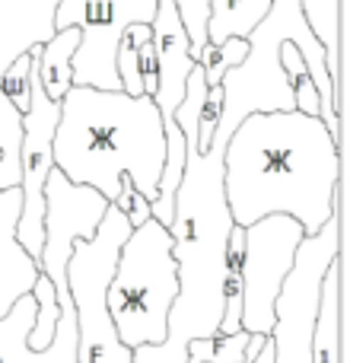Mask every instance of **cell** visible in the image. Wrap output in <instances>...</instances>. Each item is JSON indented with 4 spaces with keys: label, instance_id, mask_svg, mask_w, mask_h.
I'll use <instances>...</instances> for the list:
<instances>
[{
    "label": "cell",
    "instance_id": "cell-18",
    "mask_svg": "<svg viewBox=\"0 0 350 363\" xmlns=\"http://www.w3.org/2000/svg\"><path fill=\"white\" fill-rule=\"evenodd\" d=\"M245 55H249V38L230 35V38H223V42H204V48L198 51V64L204 67L207 86H220L226 70L236 67Z\"/></svg>",
    "mask_w": 350,
    "mask_h": 363
},
{
    "label": "cell",
    "instance_id": "cell-17",
    "mask_svg": "<svg viewBox=\"0 0 350 363\" xmlns=\"http://www.w3.org/2000/svg\"><path fill=\"white\" fill-rule=\"evenodd\" d=\"M19 147H23V112L0 86V188H16L23 179Z\"/></svg>",
    "mask_w": 350,
    "mask_h": 363
},
{
    "label": "cell",
    "instance_id": "cell-19",
    "mask_svg": "<svg viewBox=\"0 0 350 363\" xmlns=\"http://www.w3.org/2000/svg\"><path fill=\"white\" fill-rule=\"evenodd\" d=\"M29 74H32V55L23 51L19 57H13V61L6 64L4 77H0V86H4V93L10 96L19 112L29 108Z\"/></svg>",
    "mask_w": 350,
    "mask_h": 363
},
{
    "label": "cell",
    "instance_id": "cell-9",
    "mask_svg": "<svg viewBox=\"0 0 350 363\" xmlns=\"http://www.w3.org/2000/svg\"><path fill=\"white\" fill-rule=\"evenodd\" d=\"M303 236V226L290 213H268L242 226V332L271 335L274 300Z\"/></svg>",
    "mask_w": 350,
    "mask_h": 363
},
{
    "label": "cell",
    "instance_id": "cell-4",
    "mask_svg": "<svg viewBox=\"0 0 350 363\" xmlns=\"http://www.w3.org/2000/svg\"><path fill=\"white\" fill-rule=\"evenodd\" d=\"M249 55L230 67L220 80L223 86V108L213 134L230 138L236 125L252 112H277V108L293 106V86H290L287 70L281 67V45L293 42L300 48L306 70L319 89V118L341 144V112L334 106V83L328 77L325 45L309 29L303 0H271L261 23L249 32Z\"/></svg>",
    "mask_w": 350,
    "mask_h": 363
},
{
    "label": "cell",
    "instance_id": "cell-3",
    "mask_svg": "<svg viewBox=\"0 0 350 363\" xmlns=\"http://www.w3.org/2000/svg\"><path fill=\"white\" fill-rule=\"evenodd\" d=\"M223 134H213L207 150L185 160V172L175 188V211L169 223L172 258L179 274V294L169 309L166 345L188 357V341L217 335L223 315L226 242L232 233V213L223 194Z\"/></svg>",
    "mask_w": 350,
    "mask_h": 363
},
{
    "label": "cell",
    "instance_id": "cell-12",
    "mask_svg": "<svg viewBox=\"0 0 350 363\" xmlns=\"http://www.w3.org/2000/svg\"><path fill=\"white\" fill-rule=\"evenodd\" d=\"M19 207H23L19 185L0 188V319L10 313L19 296L32 294V284L38 277V262L16 239Z\"/></svg>",
    "mask_w": 350,
    "mask_h": 363
},
{
    "label": "cell",
    "instance_id": "cell-20",
    "mask_svg": "<svg viewBox=\"0 0 350 363\" xmlns=\"http://www.w3.org/2000/svg\"><path fill=\"white\" fill-rule=\"evenodd\" d=\"M115 207H118L121 213H125L128 220H131V226H140L147 217H150V201L144 198V194L134 188V182L131 179H121V191H118V198L112 201Z\"/></svg>",
    "mask_w": 350,
    "mask_h": 363
},
{
    "label": "cell",
    "instance_id": "cell-10",
    "mask_svg": "<svg viewBox=\"0 0 350 363\" xmlns=\"http://www.w3.org/2000/svg\"><path fill=\"white\" fill-rule=\"evenodd\" d=\"M108 204L112 201L102 198L96 188L70 182L57 166L45 179V239L42 255H38V271L55 284L61 313H74V300H70L67 287V262L74 242L96 236V226H99Z\"/></svg>",
    "mask_w": 350,
    "mask_h": 363
},
{
    "label": "cell",
    "instance_id": "cell-8",
    "mask_svg": "<svg viewBox=\"0 0 350 363\" xmlns=\"http://www.w3.org/2000/svg\"><path fill=\"white\" fill-rule=\"evenodd\" d=\"M157 13V0H57L55 29L77 26L80 45H77L70 67L74 83L96 89H121L118 70H115V51L125 26L150 23Z\"/></svg>",
    "mask_w": 350,
    "mask_h": 363
},
{
    "label": "cell",
    "instance_id": "cell-6",
    "mask_svg": "<svg viewBox=\"0 0 350 363\" xmlns=\"http://www.w3.org/2000/svg\"><path fill=\"white\" fill-rule=\"evenodd\" d=\"M131 233V220L115 204L106 207L96 236L77 239L67 262V287L77 309V360L80 363H134L128 345H121L106 306L108 277L118 262V249Z\"/></svg>",
    "mask_w": 350,
    "mask_h": 363
},
{
    "label": "cell",
    "instance_id": "cell-11",
    "mask_svg": "<svg viewBox=\"0 0 350 363\" xmlns=\"http://www.w3.org/2000/svg\"><path fill=\"white\" fill-rule=\"evenodd\" d=\"M150 32H153V48H157V102L163 125H172V112L185 96V80L188 70L194 67L191 57V42H188L185 23L179 16V4L175 0H157V13L150 19Z\"/></svg>",
    "mask_w": 350,
    "mask_h": 363
},
{
    "label": "cell",
    "instance_id": "cell-14",
    "mask_svg": "<svg viewBox=\"0 0 350 363\" xmlns=\"http://www.w3.org/2000/svg\"><path fill=\"white\" fill-rule=\"evenodd\" d=\"M77 45H80V29L77 26H64L55 29V35L42 45H32V57H35V70L42 89L48 99L61 102L64 93L74 86V67H70V57H74Z\"/></svg>",
    "mask_w": 350,
    "mask_h": 363
},
{
    "label": "cell",
    "instance_id": "cell-21",
    "mask_svg": "<svg viewBox=\"0 0 350 363\" xmlns=\"http://www.w3.org/2000/svg\"><path fill=\"white\" fill-rule=\"evenodd\" d=\"M220 108H223V86H210L207 89L204 108H201V121H198V150L210 147V138L220 121Z\"/></svg>",
    "mask_w": 350,
    "mask_h": 363
},
{
    "label": "cell",
    "instance_id": "cell-13",
    "mask_svg": "<svg viewBox=\"0 0 350 363\" xmlns=\"http://www.w3.org/2000/svg\"><path fill=\"white\" fill-rule=\"evenodd\" d=\"M341 255L332 258L319 287V306L312 322V363H344L341 354V315H344V294H341Z\"/></svg>",
    "mask_w": 350,
    "mask_h": 363
},
{
    "label": "cell",
    "instance_id": "cell-5",
    "mask_svg": "<svg viewBox=\"0 0 350 363\" xmlns=\"http://www.w3.org/2000/svg\"><path fill=\"white\" fill-rule=\"evenodd\" d=\"M179 294L172 236L157 217L131 226L106 287V306L121 345H163Z\"/></svg>",
    "mask_w": 350,
    "mask_h": 363
},
{
    "label": "cell",
    "instance_id": "cell-16",
    "mask_svg": "<svg viewBox=\"0 0 350 363\" xmlns=\"http://www.w3.org/2000/svg\"><path fill=\"white\" fill-rule=\"evenodd\" d=\"M268 335H249V332H232V335H210V338H191L188 341V357L185 363H252L255 354L261 351Z\"/></svg>",
    "mask_w": 350,
    "mask_h": 363
},
{
    "label": "cell",
    "instance_id": "cell-7",
    "mask_svg": "<svg viewBox=\"0 0 350 363\" xmlns=\"http://www.w3.org/2000/svg\"><path fill=\"white\" fill-rule=\"evenodd\" d=\"M341 217H344V194L334 198V213L319 233L300 239L293 268L281 284L274 300V328L268 341L274 347L271 363H312V322L319 306V287L332 258L341 255Z\"/></svg>",
    "mask_w": 350,
    "mask_h": 363
},
{
    "label": "cell",
    "instance_id": "cell-15",
    "mask_svg": "<svg viewBox=\"0 0 350 363\" xmlns=\"http://www.w3.org/2000/svg\"><path fill=\"white\" fill-rule=\"evenodd\" d=\"M268 6L271 0H210V10H207V42H223L230 35L245 38L261 23Z\"/></svg>",
    "mask_w": 350,
    "mask_h": 363
},
{
    "label": "cell",
    "instance_id": "cell-2",
    "mask_svg": "<svg viewBox=\"0 0 350 363\" xmlns=\"http://www.w3.org/2000/svg\"><path fill=\"white\" fill-rule=\"evenodd\" d=\"M51 157L70 182L96 188L108 201L118 198L125 176L153 201L166 160L163 115L147 93L74 83L61 99Z\"/></svg>",
    "mask_w": 350,
    "mask_h": 363
},
{
    "label": "cell",
    "instance_id": "cell-1",
    "mask_svg": "<svg viewBox=\"0 0 350 363\" xmlns=\"http://www.w3.org/2000/svg\"><path fill=\"white\" fill-rule=\"evenodd\" d=\"M338 138L319 115L300 108L252 112L223 150V194L232 223L249 226L268 213H290L306 236L334 213L341 191Z\"/></svg>",
    "mask_w": 350,
    "mask_h": 363
}]
</instances>
